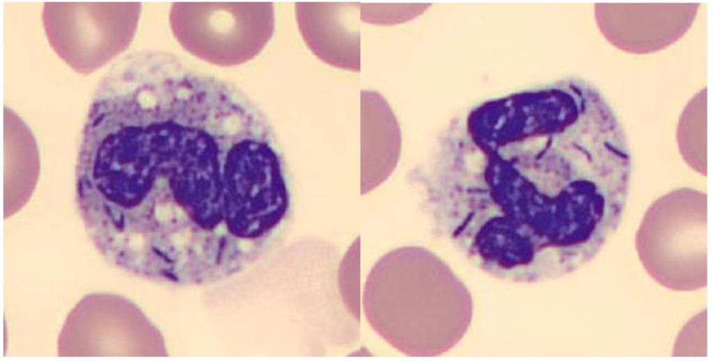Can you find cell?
Here are the masks:
<instances>
[{"label":"cell","mask_w":713,"mask_h":361,"mask_svg":"<svg viewBox=\"0 0 713 361\" xmlns=\"http://www.w3.org/2000/svg\"><path fill=\"white\" fill-rule=\"evenodd\" d=\"M5 198H26L33 192L39 169L38 151L33 135L22 120L4 109Z\"/></svg>","instance_id":"5"},{"label":"cell","mask_w":713,"mask_h":361,"mask_svg":"<svg viewBox=\"0 0 713 361\" xmlns=\"http://www.w3.org/2000/svg\"><path fill=\"white\" fill-rule=\"evenodd\" d=\"M705 107L700 102L690 103L682 113L677 130L679 147L687 163L706 175Z\"/></svg>","instance_id":"6"},{"label":"cell","mask_w":713,"mask_h":361,"mask_svg":"<svg viewBox=\"0 0 713 361\" xmlns=\"http://www.w3.org/2000/svg\"><path fill=\"white\" fill-rule=\"evenodd\" d=\"M169 24L178 42L194 56L223 67L244 63L260 54L274 29L269 2H176Z\"/></svg>","instance_id":"2"},{"label":"cell","mask_w":713,"mask_h":361,"mask_svg":"<svg viewBox=\"0 0 713 361\" xmlns=\"http://www.w3.org/2000/svg\"><path fill=\"white\" fill-rule=\"evenodd\" d=\"M227 226L241 237H255L275 226L288 208L275 142L257 137L240 144L226 161Z\"/></svg>","instance_id":"4"},{"label":"cell","mask_w":713,"mask_h":361,"mask_svg":"<svg viewBox=\"0 0 713 361\" xmlns=\"http://www.w3.org/2000/svg\"><path fill=\"white\" fill-rule=\"evenodd\" d=\"M648 273L661 286L693 291L707 286V195L682 188L657 199L636 235Z\"/></svg>","instance_id":"1"},{"label":"cell","mask_w":713,"mask_h":361,"mask_svg":"<svg viewBox=\"0 0 713 361\" xmlns=\"http://www.w3.org/2000/svg\"><path fill=\"white\" fill-rule=\"evenodd\" d=\"M141 11L140 2H46L42 21L58 57L77 73L88 74L128 47Z\"/></svg>","instance_id":"3"}]
</instances>
